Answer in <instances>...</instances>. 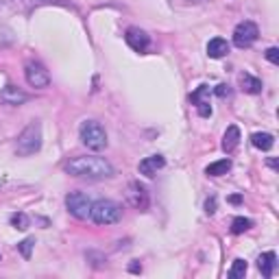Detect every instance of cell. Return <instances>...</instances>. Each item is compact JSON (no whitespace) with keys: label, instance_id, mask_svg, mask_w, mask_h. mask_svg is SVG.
Here are the masks:
<instances>
[{"label":"cell","instance_id":"6da1fadb","mask_svg":"<svg viewBox=\"0 0 279 279\" xmlns=\"http://www.w3.org/2000/svg\"><path fill=\"white\" fill-rule=\"evenodd\" d=\"M65 172L70 177L76 179H87V181H101V179H109L113 177V166L103 157L96 155H85V157H74L65 164Z\"/></svg>","mask_w":279,"mask_h":279},{"label":"cell","instance_id":"7a4b0ae2","mask_svg":"<svg viewBox=\"0 0 279 279\" xmlns=\"http://www.w3.org/2000/svg\"><path fill=\"white\" fill-rule=\"evenodd\" d=\"M42 149V124L40 122H31L22 133L18 135L15 142V153L20 157H29L33 153H37Z\"/></svg>","mask_w":279,"mask_h":279},{"label":"cell","instance_id":"3957f363","mask_svg":"<svg viewBox=\"0 0 279 279\" xmlns=\"http://www.w3.org/2000/svg\"><path fill=\"white\" fill-rule=\"evenodd\" d=\"M79 135H81V142H83L90 151L98 153L107 146V131L103 129V124L96 122V120H85L79 129Z\"/></svg>","mask_w":279,"mask_h":279},{"label":"cell","instance_id":"277c9868","mask_svg":"<svg viewBox=\"0 0 279 279\" xmlns=\"http://www.w3.org/2000/svg\"><path fill=\"white\" fill-rule=\"evenodd\" d=\"M90 218L96 225H113V223L120 221V205L109 199H101L96 203H92Z\"/></svg>","mask_w":279,"mask_h":279},{"label":"cell","instance_id":"5b68a950","mask_svg":"<svg viewBox=\"0 0 279 279\" xmlns=\"http://www.w3.org/2000/svg\"><path fill=\"white\" fill-rule=\"evenodd\" d=\"M65 207H68V212L74 218L85 221V218H90L92 201H90V196L83 194V192H70L68 196H65Z\"/></svg>","mask_w":279,"mask_h":279},{"label":"cell","instance_id":"8992f818","mask_svg":"<svg viewBox=\"0 0 279 279\" xmlns=\"http://www.w3.org/2000/svg\"><path fill=\"white\" fill-rule=\"evenodd\" d=\"M258 37H260V29H258V24H255V22H251V20L240 22L236 29H233V44H236L238 48L253 46Z\"/></svg>","mask_w":279,"mask_h":279},{"label":"cell","instance_id":"52a82bcc","mask_svg":"<svg viewBox=\"0 0 279 279\" xmlns=\"http://www.w3.org/2000/svg\"><path fill=\"white\" fill-rule=\"evenodd\" d=\"M24 76H26V83H29L31 87H37V90L48 87V83H51V74H48V70L44 68L40 61H29L26 63Z\"/></svg>","mask_w":279,"mask_h":279},{"label":"cell","instance_id":"ba28073f","mask_svg":"<svg viewBox=\"0 0 279 279\" xmlns=\"http://www.w3.org/2000/svg\"><path fill=\"white\" fill-rule=\"evenodd\" d=\"M127 201L131 207L144 212L146 207H149V192H146V188L140 181H131L127 188Z\"/></svg>","mask_w":279,"mask_h":279},{"label":"cell","instance_id":"9c48e42d","mask_svg":"<svg viewBox=\"0 0 279 279\" xmlns=\"http://www.w3.org/2000/svg\"><path fill=\"white\" fill-rule=\"evenodd\" d=\"M124 42L129 44V48H133L135 53H144L151 46V37L146 35V31L138 29V26H131L124 33Z\"/></svg>","mask_w":279,"mask_h":279},{"label":"cell","instance_id":"30bf717a","mask_svg":"<svg viewBox=\"0 0 279 279\" xmlns=\"http://www.w3.org/2000/svg\"><path fill=\"white\" fill-rule=\"evenodd\" d=\"M190 101H192V105L196 107V112H199V116H212V105H210V87L207 85H199L196 90L192 92V96H190Z\"/></svg>","mask_w":279,"mask_h":279},{"label":"cell","instance_id":"8fae6325","mask_svg":"<svg viewBox=\"0 0 279 279\" xmlns=\"http://www.w3.org/2000/svg\"><path fill=\"white\" fill-rule=\"evenodd\" d=\"M164 166H166V160L162 155H151L140 162V172L146 174V177H155L157 170H162Z\"/></svg>","mask_w":279,"mask_h":279},{"label":"cell","instance_id":"7c38bea8","mask_svg":"<svg viewBox=\"0 0 279 279\" xmlns=\"http://www.w3.org/2000/svg\"><path fill=\"white\" fill-rule=\"evenodd\" d=\"M0 101H2L4 105H22V103L29 101V96H26L22 90H18L15 85H7L2 92H0Z\"/></svg>","mask_w":279,"mask_h":279},{"label":"cell","instance_id":"4fadbf2b","mask_svg":"<svg viewBox=\"0 0 279 279\" xmlns=\"http://www.w3.org/2000/svg\"><path fill=\"white\" fill-rule=\"evenodd\" d=\"M258 269L262 273V277H273V273L277 269V255L275 251H266L258 258Z\"/></svg>","mask_w":279,"mask_h":279},{"label":"cell","instance_id":"5bb4252c","mask_svg":"<svg viewBox=\"0 0 279 279\" xmlns=\"http://www.w3.org/2000/svg\"><path fill=\"white\" fill-rule=\"evenodd\" d=\"M238 144H240V129L236 127V124H231L227 131H225V135H223V151L225 153H233L238 149Z\"/></svg>","mask_w":279,"mask_h":279},{"label":"cell","instance_id":"9a60e30c","mask_svg":"<svg viewBox=\"0 0 279 279\" xmlns=\"http://www.w3.org/2000/svg\"><path fill=\"white\" fill-rule=\"evenodd\" d=\"M227 53H229V42L223 40V37H214V40H210V44H207V55L212 59H221Z\"/></svg>","mask_w":279,"mask_h":279},{"label":"cell","instance_id":"2e32d148","mask_svg":"<svg viewBox=\"0 0 279 279\" xmlns=\"http://www.w3.org/2000/svg\"><path fill=\"white\" fill-rule=\"evenodd\" d=\"M240 87H242V92H247V94H260L262 81L258 79V76L249 74V72H242L240 74Z\"/></svg>","mask_w":279,"mask_h":279},{"label":"cell","instance_id":"e0dca14e","mask_svg":"<svg viewBox=\"0 0 279 279\" xmlns=\"http://www.w3.org/2000/svg\"><path fill=\"white\" fill-rule=\"evenodd\" d=\"M229 170H231V160H218L205 168V174H210V177H223Z\"/></svg>","mask_w":279,"mask_h":279},{"label":"cell","instance_id":"ac0fdd59","mask_svg":"<svg viewBox=\"0 0 279 279\" xmlns=\"http://www.w3.org/2000/svg\"><path fill=\"white\" fill-rule=\"evenodd\" d=\"M251 144L260 151H271L273 144H275V138L271 133H253L251 135Z\"/></svg>","mask_w":279,"mask_h":279},{"label":"cell","instance_id":"d6986e66","mask_svg":"<svg viewBox=\"0 0 279 279\" xmlns=\"http://www.w3.org/2000/svg\"><path fill=\"white\" fill-rule=\"evenodd\" d=\"M247 269H249V264L244 260H233V264H231V269H229V279H242L244 275H247Z\"/></svg>","mask_w":279,"mask_h":279},{"label":"cell","instance_id":"ffe728a7","mask_svg":"<svg viewBox=\"0 0 279 279\" xmlns=\"http://www.w3.org/2000/svg\"><path fill=\"white\" fill-rule=\"evenodd\" d=\"M253 227V221H249V218H244V216H238V218H233V223H231V233H244V231H249V229Z\"/></svg>","mask_w":279,"mask_h":279},{"label":"cell","instance_id":"44dd1931","mask_svg":"<svg viewBox=\"0 0 279 279\" xmlns=\"http://www.w3.org/2000/svg\"><path fill=\"white\" fill-rule=\"evenodd\" d=\"M11 225H13L15 229H20V231H24V229H29V216L26 214H22V212H18V214H11Z\"/></svg>","mask_w":279,"mask_h":279},{"label":"cell","instance_id":"7402d4cb","mask_svg":"<svg viewBox=\"0 0 279 279\" xmlns=\"http://www.w3.org/2000/svg\"><path fill=\"white\" fill-rule=\"evenodd\" d=\"M33 247H35V240H33V238L22 240V242L18 244V251L22 253V258H24V260H29V258H31V251H33Z\"/></svg>","mask_w":279,"mask_h":279},{"label":"cell","instance_id":"603a6c76","mask_svg":"<svg viewBox=\"0 0 279 279\" xmlns=\"http://www.w3.org/2000/svg\"><path fill=\"white\" fill-rule=\"evenodd\" d=\"M266 59H269V61L271 63H279V48H275V46H273V48H269V51H266Z\"/></svg>","mask_w":279,"mask_h":279},{"label":"cell","instance_id":"cb8c5ba5","mask_svg":"<svg viewBox=\"0 0 279 279\" xmlns=\"http://www.w3.org/2000/svg\"><path fill=\"white\" fill-rule=\"evenodd\" d=\"M214 92H216V96H218V98H225V96H229V94H231V90H229V85H225V83H221V85H218Z\"/></svg>","mask_w":279,"mask_h":279},{"label":"cell","instance_id":"d4e9b609","mask_svg":"<svg viewBox=\"0 0 279 279\" xmlns=\"http://www.w3.org/2000/svg\"><path fill=\"white\" fill-rule=\"evenodd\" d=\"M205 212H207L210 216L216 212V196H210V199L205 201Z\"/></svg>","mask_w":279,"mask_h":279},{"label":"cell","instance_id":"484cf974","mask_svg":"<svg viewBox=\"0 0 279 279\" xmlns=\"http://www.w3.org/2000/svg\"><path fill=\"white\" fill-rule=\"evenodd\" d=\"M129 271H131V273H142L140 262H131V264H129Z\"/></svg>","mask_w":279,"mask_h":279},{"label":"cell","instance_id":"4316f807","mask_svg":"<svg viewBox=\"0 0 279 279\" xmlns=\"http://www.w3.org/2000/svg\"><path fill=\"white\" fill-rule=\"evenodd\" d=\"M229 201H231V203H236V205H238L240 201H242V196H240V194H233V196H231V199H229Z\"/></svg>","mask_w":279,"mask_h":279},{"label":"cell","instance_id":"83f0119b","mask_svg":"<svg viewBox=\"0 0 279 279\" xmlns=\"http://www.w3.org/2000/svg\"><path fill=\"white\" fill-rule=\"evenodd\" d=\"M269 166L271 168H277V160H269Z\"/></svg>","mask_w":279,"mask_h":279}]
</instances>
